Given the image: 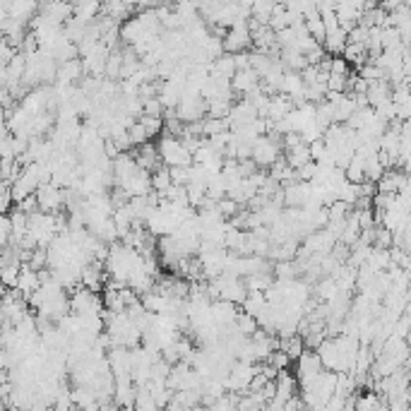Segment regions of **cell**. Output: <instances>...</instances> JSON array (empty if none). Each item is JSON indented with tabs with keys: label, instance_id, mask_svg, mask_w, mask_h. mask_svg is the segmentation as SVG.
I'll return each mask as SVG.
<instances>
[{
	"label": "cell",
	"instance_id": "cell-1",
	"mask_svg": "<svg viewBox=\"0 0 411 411\" xmlns=\"http://www.w3.org/2000/svg\"><path fill=\"white\" fill-rule=\"evenodd\" d=\"M34 195H36V202H39V210L41 212H58L60 207L65 205V198L67 193L60 185L55 183H41L36 190H34Z\"/></svg>",
	"mask_w": 411,
	"mask_h": 411
},
{
	"label": "cell",
	"instance_id": "cell-2",
	"mask_svg": "<svg viewBox=\"0 0 411 411\" xmlns=\"http://www.w3.org/2000/svg\"><path fill=\"white\" fill-rule=\"evenodd\" d=\"M296 370H298V373H296L298 385H301V382L313 380L315 375L323 370V363H320L318 351H315V349H303L301 356L296 358Z\"/></svg>",
	"mask_w": 411,
	"mask_h": 411
},
{
	"label": "cell",
	"instance_id": "cell-3",
	"mask_svg": "<svg viewBox=\"0 0 411 411\" xmlns=\"http://www.w3.org/2000/svg\"><path fill=\"white\" fill-rule=\"evenodd\" d=\"M229 82L234 92L248 94V92H255V89L260 87V75H257L252 67H243V70H236Z\"/></svg>",
	"mask_w": 411,
	"mask_h": 411
},
{
	"label": "cell",
	"instance_id": "cell-4",
	"mask_svg": "<svg viewBox=\"0 0 411 411\" xmlns=\"http://www.w3.org/2000/svg\"><path fill=\"white\" fill-rule=\"evenodd\" d=\"M306 161H311V149H308V142H298L296 147L289 149V154H286V164L291 168H298L301 164H306Z\"/></svg>",
	"mask_w": 411,
	"mask_h": 411
},
{
	"label": "cell",
	"instance_id": "cell-5",
	"mask_svg": "<svg viewBox=\"0 0 411 411\" xmlns=\"http://www.w3.org/2000/svg\"><path fill=\"white\" fill-rule=\"evenodd\" d=\"M234 330L236 332H241V335H245V337H250L252 332L257 330V320H255V315H250V313H236V320H234Z\"/></svg>",
	"mask_w": 411,
	"mask_h": 411
},
{
	"label": "cell",
	"instance_id": "cell-6",
	"mask_svg": "<svg viewBox=\"0 0 411 411\" xmlns=\"http://www.w3.org/2000/svg\"><path fill=\"white\" fill-rule=\"evenodd\" d=\"M298 272L301 269L294 260H274V277L277 279H296Z\"/></svg>",
	"mask_w": 411,
	"mask_h": 411
},
{
	"label": "cell",
	"instance_id": "cell-7",
	"mask_svg": "<svg viewBox=\"0 0 411 411\" xmlns=\"http://www.w3.org/2000/svg\"><path fill=\"white\" fill-rule=\"evenodd\" d=\"M128 137H130V144H133V147H140V144L149 142V135H147V130H144L142 126H140L137 118H135V123H133L130 128H128Z\"/></svg>",
	"mask_w": 411,
	"mask_h": 411
},
{
	"label": "cell",
	"instance_id": "cell-8",
	"mask_svg": "<svg viewBox=\"0 0 411 411\" xmlns=\"http://www.w3.org/2000/svg\"><path fill=\"white\" fill-rule=\"evenodd\" d=\"M190 166H193V164H190ZM190 166H168V176H171V183H176V185L190 183Z\"/></svg>",
	"mask_w": 411,
	"mask_h": 411
},
{
	"label": "cell",
	"instance_id": "cell-9",
	"mask_svg": "<svg viewBox=\"0 0 411 411\" xmlns=\"http://www.w3.org/2000/svg\"><path fill=\"white\" fill-rule=\"evenodd\" d=\"M13 190H10L8 181H0V214H8L13 207Z\"/></svg>",
	"mask_w": 411,
	"mask_h": 411
},
{
	"label": "cell",
	"instance_id": "cell-10",
	"mask_svg": "<svg viewBox=\"0 0 411 411\" xmlns=\"http://www.w3.org/2000/svg\"><path fill=\"white\" fill-rule=\"evenodd\" d=\"M10 234H13V229H10V217L8 214H0V250L10 243Z\"/></svg>",
	"mask_w": 411,
	"mask_h": 411
}]
</instances>
